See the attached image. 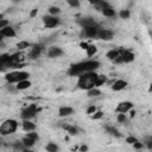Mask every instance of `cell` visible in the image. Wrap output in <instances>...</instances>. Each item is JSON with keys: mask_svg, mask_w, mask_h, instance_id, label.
Instances as JSON below:
<instances>
[{"mask_svg": "<svg viewBox=\"0 0 152 152\" xmlns=\"http://www.w3.org/2000/svg\"><path fill=\"white\" fill-rule=\"evenodd\" d=\"M99 68H100V62L99 61L89 59V61H84V62L72 64L69 68L68 74L70 76H78V75H81L83 72H87V71H95Z\"/></svg>", "mask_w": 152, "mask_h": 152, "instance_id": "obj_1", "label": "cell"}, {"mask_svg": "<svg viewBox=\"0 0 152 152\" xmlns=\"http://www.w3.org/2000/svg\"><path fill=\"white\" fill-rule=\"evenodd\" d=\"M96 76H97V74L95 71H87V72L78 75L77 87L82 90H88V89L93 88L95 80H96Z\"/></svg>", "mask_w": 152, "mask_h": 152, "instance_id": "obj_2", "label": "cell"}, {"mask_svg": "<svg viewBox=\"0 0 152 152\" xmlns=\"http://www.w3.org/2000/svg\"><path fill=\"white\" fill-rule=\"evenodd\" d=\"M28 77H30V74L27 71H23V70L11 71V72H7L5 75L6 82L12 83V84H15V83H18L19 81H23V80H27Z\"/></svg>", "mask_w": 152, "mask_h": 152, "instance_id": "obj_3", "label": "cell"}, {"mask_svg": "<svg viewBox=\"0 0 152 152\" xmlns=\"http://www.w3.org/2000/svg\"><path fill=\"white\" fill-rule=\"evenodd\" d=\"M18 121L14 119H7L0 125V134L1 135H10L13 134L18 129Z\"/></svg>", "mask_w": 152, "mask_h": 152, "instance_id": "obj_4", "label": "cell"}, {"mask_svg": "<svg viewBox=\"0 0 152 152\" xmlns=\"http://www.w3.org/2000/svg\"><path fill=\"white\" fill-rule=\"evenodd\" d=\"M39 112V108L37 107V104L36 103H31V104H28L27 107H25L23 110H21V113H20V118L23 119V120H31V119H33L34 116H36V114Z\"/></svg>", "mask_w": 152, "mask_h": 152, "instance_id": "obj_5", "label": "cell"}, {"mask_svg": "<svg viewBox=\"0 0 152 152\" xmlns=\"http://www.w3.org/2000/svg\"><path fill=\"white\" fill-rule=\"evenodd\" d=\"M134 61V53L128 51V50H124V49H120V53L119 56L115 58V63H131Z\"/></svg>", "mask_w": 152, "mask_h": 152, "instance_id": "obj_6", "label": "cell"}, {"mask_svg": "<svg viewBox=\"0 0 152 152\" xmlns=\"http://www.w3.org/2000/svg\"><path fill=\"white\" fill-rule=\"evenodd\" d=\"M43 23H44V26L46 28H53L57 25H59V18H58V15L48 14V15L43 17Z\"/></svg>", "mask_w": 152, "mask_h": 152, "instance_id": "obj_7", "label": "cell"}, {"mask_svg": "<svg viewBox=\"0 0 152 152\" xmlns=\"http://www.w3.org/2000/svg\"><path fill=\"white\" fill-rule=\"evenodd\" d=\"M96 38H99L101 40H104V42H109L114 38V32L109 28H99Z\"/></svg>", "mask_w": 152, "mask_h": 152, "instance_id": "obj_8", "label": "cell"}, {"mask_svg": "<svg viewBox=\"0 0 152 152\" xmlns=\"http://www.w3.org/2000/svg\"><path fill=\"white\" fill-rule=\"evenodd\" d=\"M99 26H89V27H83L82 28V32H81V36L82 37H86V38H96L97 36V32H99Z\"/></svg>", "mask_w": 152, "mask_h": 152, "instance_id": "obj_9", "label": "cell"}, {"mask_svg": "<svg viewBox=\"0 0 152 152\" xmlns=\"http://www.w3.org/2000/svg\"><path fill=\"white\" fill-rule=\"evenodd\" d=\"M77 24L83 28V27H89V26H96V21L93 17H83V18H80L77 20Z\"/></svg>", "mask_w": 152, "mask_h": 152, "instance_id": "obj_10", "label": "cell"}, {"mask_svg": "<svg viewBox=\"0 0 152 152\" xmlns=\"http://www.w3.org/2000/svg\"><path fill=\"white\" fill-rule=\"evenodd\" d=\"M132 108H133V103L131 101H122V102L118 103V106L115 108V112L116 113H127Z\"/></svg>", "mask_w": 152, "mask_h": 152, "instance_id": "obj_11", "label": "cell"}, {"mask_svg": "<svg viewBox=\"0 0 152 152\" xmlns=\"http://www.w3.org/2000/svg\"><path fill=\"white\" fill-rule=\"evenodd\" d=\"M63 53H64V51H63V49L59 48V46H51V48H49V50H48V56H49V58H57V57H61Z\"/></svg>", "mask_w": 152, "mask_h": 152, "instance_id": "obj_12", "label": "cell"}, {"mask_svg": "<svg viewBox=\"0 0 152 152\" xmlns=\"http://www.w3.org/2000/svg\"><path fill=\"white\" fill-rule=\"evenodd\" d=\"M43 49H44V46H43L42 44H34V45L31 48V51H30L28 57H30L31 59H36V58H38V56L42 53Z\"/></svg>", "mask_w": 152, "mask_h": 152, "instance_id": "obj_13", "label": "cell"}, {"mask_svg": "<svg viewBox=\"0 0 152 152\" xmlns=\"http://www.w3.org/2000/svg\"><path fill=\"white\" fill-rule=\"evenodd\" d=\"M0 34L5 38H13V37H15L17 36V33H15V30L12 27V26H10V25H7L6 27H4V28H0Z\"/></svg>", "mask_w": 152, "mask_h": 152, "instance_id": "obj_14", "label": "cell"}, {"mask_svg": "<svg viewBox=\"0 0 152 152\" xmlns=\"http://www.w3.org/2000/svg\"><path fill=\"white\" fill-rule=\"evenodd\" d=\"M127 86H128L127 81H124V80H116V81H114L113 84H112V90H114V91H120V90H124Z\"/></svg>", "mask_w": 152, "mask_h": 152, "instance_id": "obj_15", "label": "cell"}, {"mask_svg": "<svg viewBox=\"0 0 152 152\" xmlns=\"http://www.w3.org/2000/svg\"><path fill=\"white\" fill-rule=\"evenodd\" d=\"M74 113V108L72 107H69V106H62L58 108V115L61 118H65V116H69Z\"/></svg>", "mask_w": 152, "mask_h": 152, "instance_id": "obj_16", "label": "cell"}, {"mask_svg": "<svg viewBox=\"0 0 152 152\" xmlns=\"http://www.w3.org/2000/svg\"><path fill=\"white\" fill-rule=\"evenodd\" d=\"M101 13H102L104 17H107V18H115V17H116V12H115V10H114L110 5H108L107 7H104V8L101 11Z\"/></svg>", "mask_w": 152, "mask_h": 152, "instance_id": "obj_17", "label": "cell"}, {"mask_svg": "<svg viewBox=\"0 0 152 152\" xmlns=\"http://www.w3.org/2000/svg\"><path fill=\"white\" fill-rule=\"evenodd\" d=\"M30 87H31V82H30L28 78H27V80L19 81L18 83H15V89H17V90H25V89H27V88H30Z\"/></svg>", "mask_w": 152, "mask_h": 152, "instance_id": "obj_18", "label": "cell"}, {"mask_svg": "<svg viewBox=\"0 0 152 152\" xmlns=\"http://www.w3.org/2000/svg\"><path fill=\"white\" fill-rule=\"evenodd\" d=\"M21 127H23V129L26 131V132H30V131H34V129H36V125H34L31 120H23Z\"/></svg>", "mask_w": 152, "mask_h": 152, "instance_id": "obj_19", "label": "cell"}, {"mask_svg": "<svg viewBox=\"0 0 152 152\" xmlns=\"http://www.w3.org/2000/svg\"><path fill=\"white\" fill-rule=\"evenodd\" d=\"M62 127H63V128H64V129H65V131L69 133V135H72V137H74V135H77V134H78V131H80V129H78L76 126L68 125V124H66V125H63Z\"/></svg>", "mask_w": 152, "mask_h": 152, "instance_id": "obj_20", "label": "cell"}, {"mask_svg": "<svg viewBox=\"0 0 152 152\" xmlns=\"http://www.w3.org/2000/svg\"><path fill=\"white\" fill-rule=\"evenodd\" d=\"M101 94H102L101 90L99 88H96V87H93V88H90V89L87 90V96L88 97H97Z\"/></svg>", "mask_w": 152, "mask_h": 152, "instance_id": "obj_21", "label": "cell"}, {"mask_svg": "<svg viewBox=\"0 0 152 152\" xmlns=\"http://www.w3.org/2000/svg\"><path fill=\"white\" fill-rule=\"evenodd\" d=\"M106 132L109 133V134L113 135V137H116V138H120V137H121V133H120L119 129H118L116 127H114V126H106Z\"/></svg>", "mask_w": 152, "mask_h": 152, "instance_id": "obj_22", "label": "cell"}, {"mask_svg": "<svg viewBox=\"0 0 152 152\" xmlns=\"http://www.w3.org/2000/svg\"><path fill=\"white\" fill-rule=\"evenodd\" d=\"M106 82H107V77H106L104 75H99V74H97V76H96V80H95V83H94V87L99 88V87L103 86Z\"/></svg>", "mask_w": 152, "mask_h": 152, "instance_id": "obj_23", "label": "cell"}, {"mask_svg": "<svg viewBox=\"0 0 152 152\" xmlns=\"http://www.w3.org/2000/svg\"><path fill=\"white\" fill-rule=\"evenodd\" d=\"M119 53H120V49H118V50H109L107 53H106V57L109 59V61H115V58L119 56Z\"/></svg>", "mask_w": 152, "mask_h": 152, "instance_id": "obj_24", "label": "cell"}, {"mask_svg": "<svg viewBox=\"0 0 152 152\" xmlns=\"http://www.w3.org/2000/svg\"><path fill=\"white\" fill-rule=\"evenodd\" d=\"M97 51V48L95 45H91V44H88L87 49H86V52H87V56L88 57H93Z\"/></svg>", "mask_w": 152, "mask_h": 152, "instance_id": "obj_25", "label": "cell"}, {"mask_svg": "<svg viewBox=\"0 0 152 152\" xmlns=\"http://www.w3.org/2000/svg\"><path fill=\"white\" fill-rule=\"evenodd\" d=\"M12 147L14 148V150H17V151H28L30 148L28 147H26V146H24V144L20 141H15V142H13L12 144Z\"/></svg>", "mask_w": 152, "mask_h": 152, "instance_id": "obj_26", "label": "cell"}, {"mask_svg": "<svg viewBox=\"0 0 152 152\" xmlns=\"http://www.w3.org/2000/svg\"><path fill=\"white\" fill-rule=\"evenodd\" d=\"M21 142L24 144V146H26V147L31 148V147L34 145V142H36V141H34V140H32V139H30L28 137H26V135H25V137L21 139Z\"/></svg>", "mask_w": 152, "mask_h": 152, "instance_id": "obj_27", "label": "cell"}, {"mask_svg": "<svg viewBox=\"0 0 152 152\" xmlns=\"http://www.w3.org/2000/svg\"><path fill=\"white\" fill-rule=\"evenodd\" d=\"M58 146H57V144H55V142H49L46 146H45V150L48 151V152H57L58 151Z\"/></svg>", "mask_w": 152, "mask_h": 152, "instance_id": "obj_28", "label": "cell"}, {"mask_svg": "<svg viewBox=\"0 0 152 152\" xmlns=\"http://www.w3.org/2000/svg\"><path fill=\"white\" fill-rule=\"evenodd\" d=\"M108 5H109V4H108L107 1H104V0H101L100 2H97L96 5H94V7H95V10H96V11H100V12H101V11H102L104 7H107Z\"/></svg>", "mask_w": 152, "mask_h": 152, "instance_id": "obj_29", "label": "cell"}, {"mask_svg": "<svg viewBox=\"0 0 152 152\" xmlns=\"http://www.w3.org/2000/svg\"><path fill=\"white\" fill-rule=\"evenodd\" d=\"M49 14L51 15H59L61 14V8L57 6H51L49 7Z\"/></svg>", "mask_w": 152, "mask_h": 152, "instance_id": "obj_30", "label": "cell"}, {"mask_svg": "<svg viewBox=\"0 0 152 152\" xmlns=\"http://www.w3.org/2000/svg\"><path fill=\"white\" fill-rule=\"evenodd\" d=\"M119 17H120V19H129V17H131L129 10H121L119 12Z\"/></svg>", "mask_w": 152, "mask_h": 152, "instance_id": "obj_31", "label": "cell"}, {"mask_svg": "<svg viewBox=\"0 0 152 152\" xmlns=\"http://www.w3.org/2000/svg\"><path fill=\"white\" fill-rule=\"evenodd\" d=\"M31 44L27 42V40H20L18 44H17V48H18V50H24V49H26V48H28Z\"/></svg>", "mask_w": 152, "mask_h": 152, "instance_id": "obj_32", "label": "cell"}, {"mask_svg": "<svg viewBox=\"0 0 152 152\" xmlns=\"http://www.w3.org/2000/svg\"><path fill=\"white\" fill-rule=\"evenodd\" d=\"M66 2H68V5H69L70 7H72V8H78V7L81 6L80 0H66Z\"/></svg>", "mask_w": 152, "mask_h": 152, "instance_id": "obj_33", "label": "cell"}, {"mask_svg": "<svg viewBox=\"0 0 152 152\" xmlns=\"http://www.w3.org/2000/svg\"><path fill=\"white\" fill-rule=\"evenodd\" d=\"M26 137H28L30 139H32V140H34V141L39 140V135H38V133H36L34 131H30V132H27Z\"/></svg>", "mask_w": 152, "mask_h": 152, "instance_id": "obj_34", "label": "cell"}, {"mask_svg": "<svg viewBox=\"0 0 152 152\" xmlns=\"http://www.w3.org/2000/svg\"><path fill=\"white\" fill-rule=\"evenodd\" d=\"M102 116H103V112L97 110V109L91 114V119H93V120H99V119H101Z\"/></svg>", "mask_w": 152, "mask_h": 152, "instance_id": "obj_35", "label": "cell"}, {"mask_svg": "<svg viewBox=\"0 0 152 152\" xmlns=\"http://www.w3.org/2000/svg\"><path fill=\"white\" fill-rule=\"evenodd\" d=\"M116 120H118V122H120V124L126 122V120H127V118H126V113H119L118 116H116Z\"/></svg>", "mask_w": 152, "mask_h": 152, "instance_id": "obj_36", "label": "cell"}, {"mask_svg": "<svg viewBox=\"0 0 152 152\" xmlns=\"http://www.w3.org/2000/svg\"><path fill=\"white\" fill-rule=\"evenodd\" d=\"M135 141H138V139H137L135 137H133V135H129V137H127V138H126V142H127V144H129V145L134 144Z\"/></svg>", "mask_w": 152, "mask_h": 152, "instance_id": "obj_37", "label": "cell"}, {"mask_svg": "<svg viewBox=\"0 0 152 152\" xmlns=\"http://www.w3.org/2000/svg\"><path fill=\"white\" fill-rule=\"evenodd\" d=\"M132 145H133V147H134L135 150H141V148L144 147V142H140L139 140H138V141H135V142H134V144H132Z\"/></svg>", "mask_w": 152, "mask_h": 152, "instance_id": "obj_38", "label": "cell"}, {"mask_svg": "<svg viewBox=\"0 0 152 152\" xmlns=\"http://www.w3.org/2000/svg\"><path fill=\"white\" fill-rule=\"evenodd\" d=\"M145 144H146V146H147L148 150H152V137H147Z\"/></svg>", "mask_w": 152, "mask_h": 152, "instance_id": "obj_39", "label": "cell"}, {"mask_svg": "<svg viewBox=\"0 0 152 152\" xmlns=\"http://www.w3.org/2000/svg\"><path fill=\"white\" fill-rule=\"evenodd\" d=\"M7 25H10V21L7 20V19H0V28H4V27H6Z\"/></svg>", "mask_w": 152, "mask_h": 152, "instance_id": "obj_40", "label": "cell"}, {"mask_svg": "<svg viewBox=\"0 0 152 152\" xmlns=\"http://www.w3.org/2000/svg\"><path fill=\"white\" fill-rule=\"evenodd\" d=\"M96 109H97L96 106H94V104H93V106H89V107L87 108V114H90V115H91Z\"/></svg>", "mask_w": 152, "mask_h": 152, "instance_id": "obj_41", "label": "cell"}, {"mask_svg": "<svg viewBox=\"0 0 152 152\" xmlns=\"http://www.w3.org/2000/svg\"><path fill=\"white\" fill-rule=\"evenodd\" d=\"M37 14H38V10H37V8H33V10L30 12V18H34Z\"/></svg>", "mask_w": 152, "mask_h": 152, "instance_id": "obj_42", "label": "cell"}, {"mask_svg": "<svg viewBox=\"0 0 152 152\" xmlns=\"http://www.w3.org/2000/svg\"><path fill=\"white\" fill-rule=\"evenodd\" d=\"M88 148H89V147H88L87 145H82V146H81L78 150H80L81 152H84V151H88Z\"/></svg>", "mask_w": 152, "mask_h": 152, "instance_id": "obj_43", "label": "cell"}, {"mask_svg": "<svg viewBox=\"0 0 152 152\" xmlns=\"http://www.w3.org/2000/svg\"><path fill=\"white\" fill-rule=\"evenodd\" d=\"M87 1H88V2H89V4H91V5H93V6H94V5H96V4H97V2H100V1H101V0H87Z\"/></svg>", "mask_w": 152, "mask_h": 152, "instance_id": "obj_44", "label": "cell"}, {"mask_svg": "<svg viewBox=\"0 0 152 152\" xmlns=\"http://www.w3.org/2000/svg\"><path fill=\"white\" fill-rule=\"evenodd\" d=\"M80 46H81L82 49H84V50H86V49H87V46H88V43H84V42H82V43L80 44Z\"/></svg>", "mask_w": 152, "mask_h": 152, "instance_id": "obj_45", "label": "cell"}, {"mask_svg": "<svg viewBox=\"0 0 152 152\" xmlns=\"http://www.w3.org/2000/svg\"><path fill=\"white\" fill-rule=\"evenodd\" d=\"M5 70H6V68H5V65H4V64H2L1 62H0V72H4Z\"/></svg>", "mask_w": 152, "mask_h": 152, "instance_id": "obj_46", "label": "cell"}, {"mask_svg": "<svg viewBox=\"0 0 152 152\" xmlns=\"http://www.w3.org/2000/svg\"><path fill=\"white\" fill-rule=\"evenodd\" d=\"M5 48V44H4V42H0V49H4Z\"/></svg>", "mask_w": 152, "mask_h": 152, "instance_id": "obj_47", "label": "cell"}, {"mask_svg": "<svg viewBox=\"0 0 152 152\" xmlns=\"http://www.w3.org/2000/svg\"><path fill=\"white\" fill-rule=\"evenodd\" d=\"M2 40H4V37H2L1 34H0V42H2Z\"/></svg>", "mask_w": 152, "mask_h": 152, "instance_id": "obj_48", "label": "cell"}, {"mask_svg": "<svg viewBox=\"0 0 152 152\" xmlns=\"http://www.w3.org/2000/svg\"><path fill=\"white\" fill-rule=\"evenodd\" d=\"M13 2H19V1H21V0H12Z\"/></svg>", "mask_w": 152, "mask_h": 152, "instance_id": "obj_49", "label": "cell"}, {"mask_svg": "<svg viewBox=\"0 0 152 152\" xmlns=\"http://www.w3.org/2000/svg\"><path fill=\"white\" fill-rule=\"evenodd\" d=\"M0 142H1V141H0Z\"/></svg>", "mask_w": 152, "mask_h": 152, "instance_id": "obj_50", "label": "cell"}]
</instances>
